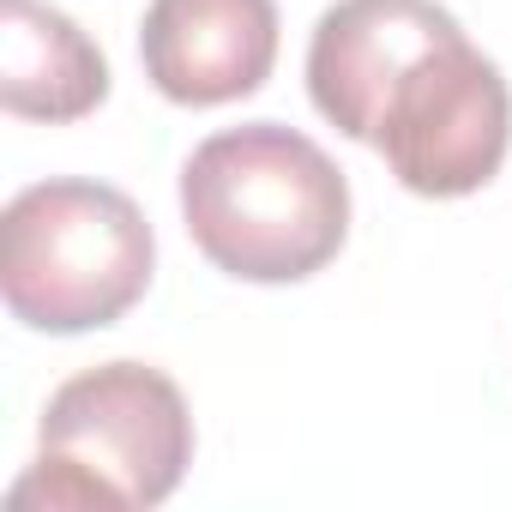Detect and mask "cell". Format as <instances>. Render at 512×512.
Listing matches in <instances>:
<instances>
[{
  "mask_svg": "<svg viewBox=\"0 0 512 512\" xmlns=\"http://www.w3.org/2000/svg\"><path fill=\"white\" fill-rule=\"evenodd\" d=\"M308 97L422 199L488 187L512 145V91L440 0L326 7L308 43Z\"/></svg>",
  "mask_w": 512,
  "mask_h": 512,
  "instance_id": "obj_1",
  "label": "cell"
},
{
  "mask_svg": "<svg viewBox=\"0 0 512 512\" xmlns=\"http://www.w3.org/2000/svg\"><path fill=\"white\" fill-rule=\"evenodd\" d=\"M181 217L205 260L241 284H302L350 235L344 169L296 127L211 133L181 169Z\"/></svg>",
  "mask_w": 512,
  "mask_h": 512,
  "instance_id": "obj_2",
  "label": "cell"
},
{
  "mask_svg": "<svg viewBox=\"0 0 512 512\" xmlns=\"http://www.w3.org/2000/svg\"><path fill=\"white\" fill-rule=\"evenodd\" d=\"M37 440V464L7 494L13 512H133L181 488L193 464V410L169 374L103 362L49 398Z\"/></svg>",
  "mask_w": 512,
  "mask_h": 512,
  "instance_id": "obj_3",
  "label": "cell"
},
{
  "mask_svg": "<svg viewBox=\"0 0 512 512\" xmlns=\"http://www.w3.org/2000/svg\"><path fill=\"white\" fill-rule=\"evenodd\" d=\"M157 266L145 211L103 181H37L0 217V290L31 332L115 326Z\"/></svg>",
  "mask_w": 512,
  "mask_h": 512,
  "instance_id": "obj_4",
  "label": "cell"
},
{
  "mask_svg": "<svg viewBox=\"0 0 512 512\" xmlns=\"http://www.w3.org/2000/svg\"><path fill=\"white\" fill-rule=\"evenodd\" d=\"M139 61L181 109L253 97L278 61V0H151Z\"/></svg>",
  "mask_w": 512,
  "mask_h": 512,
  "instance_id": "obj_5",
  "label": "cell"
},
{
  "mask_svg": "<svg viewBox=\"0 0 512 512\" xmlns=\"http://www.w3.org/2000/svg\"><path fill=\"white\" fill-rule=\"evenodd\" d=\"M7 25V61H0V97L19 121H79L109 97V67L97 55V43L43 0H0Z\"/></svg>",
  "mask_w": 512,
  "mask_h": 512,
  "instance_id": "obj_6",
  "label": "cell"
}]
</instances>
